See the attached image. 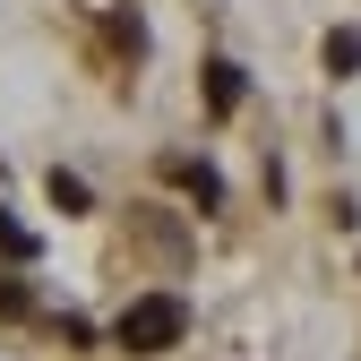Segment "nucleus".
Instances as JSON below:
<instances>
[{"instance_id":"5","label":"nucleus","mask_w":361,"mask_h":361,"mask_svg":"<svg viewBox=\"0 0 361 361\" xmlns=\"http://www.w3.org/2000/svg\"><path fill=\"white\" fill-rule=\"evenodd\" d=\"M52 207H61V215H86V180H78V172H52Z\"/></svg>"},{"instance_id":"6","label":"nucleus","mask_w":361,"mask_h":361,"mask_svg":"<svg viewBox=\"0 0 361 361\" xmlns=\"http://www.w3.org/2000/svg\"><path fill=\"white\" fill-rule=\"evenodd\" d=\"M0 250H9V258H35V241H26V224H9V215H0Z\"/></svg>"},{"instance_id":"7","label":"nucleus","mask_w":361,"mask_h":361,"mask_svg":"<svg viewBox=\"0 0 361 361\" xmlns=\"http://www.w3.org/2000/svg\"><path fill=\"white\" fill-rule=\"evenodd\" d=\"M0 310L18 319V310H26V284H9V276H0Z\"/></svg>"},{"instance_id":"2","label":"nucleus","mask_w":361,"mask_h":361,"mask_svg":"<svg viewBox=\"0 0 361 361\" xmlns=\"http://www.w3.org/2000/svg\"><path fill=\"white\" fill-rule=\"evenodd\" d=\"M241 95H250L241 61H207V112H215V121H224V112H241Z\"/></svg>"},{"instance_id":"4","label":"nucleus","mask_w":361,"mask_h":361,"mask_svg":"<svg viewBox=\"0 0 361 361\" xmlns=\"http://www.w3.org/2000/svg\"><path fill=\"white\" fill-rule=\"evenodd\" d=\"M172 180H180V190H190L198 207H215V198H224V180H215L207 164H172Z\"/></svg>"},{"instance_id":"1","label":"nucleus","mask_w":361,"mask_h":361,"mask_svg":"<svg viewBox=\"0 0 361 361\" xmlns=\"http://www.w3.org/2000/svg\"><path fill=\"white\" fill-rule=\"evenodd\" d=\"M180 336H190V301H180V293H147V301H129L121 319H112V344H121V353H138V361L172 353Z\"/></svg>"},{"instance_id":"3","label":"nucleus","mask_w":361,"mask_h":361,"mask_svg":"<svg viewBox=\"0 0 361 361\" xmlns=\"http://www.w3.org/2000/svg\"><path fill=\"white\" fill-rule=\"evenodd\" d=\"M327 69H336V78L361 69V26H336V35H327Z\"/></svg>"}]
</instances>
